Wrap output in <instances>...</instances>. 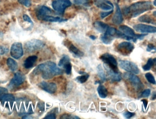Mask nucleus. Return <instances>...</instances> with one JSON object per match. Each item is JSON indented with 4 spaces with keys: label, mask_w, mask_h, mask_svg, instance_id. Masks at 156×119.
<instances>
[{
    "label": "nucleus",
    "mask_w": 156,
    "mask_h": 119,
    "mask_svg": "<svg viewBox=\"0 0 156 119\" xmlns=\"http://www.w3.org/2000/svg\"><path fill=\"white\" fill-rule=\"evenodd\" d=\"M63 73L64 70L59 68L56 64L52 61H47L40 64L33 71V73L35 75L41 73L42 77L45 80L50 79Z\"/></svg>",
    "instance_id": "f257e3e1"
},
{
    "label": "nucleus",
    "mask_w": 156,
    "mask_h": 119,
    "mask_svg": "<svg viewBox=\"0 0 156 119\" xmlns=\"http://www.w3.org/2000/svg\"><path fill=\"white\" fill-rule=\"evenodd\" d=\"M153 9V5L150 2H140L131 5L124 10L125 15L135 17L139 15Z\"/></svg>",
    "instance_id": "f03ea898"
},
{
    "label": "nucleus",
    "mask_w": 156,
    "mask_h": 119,
    "mask_svg": "<svg viewBox=\"0 0 156 119\" xmlns=\"http://www.w3.org/2000/svg\"><path fill=\"white\" fill-rule=\"evenodd\" d=\"M124 78L130 83L131 86L136 91H139L144 88V85L140 81V79L131 73H125L124 74Z\"/></svg>",
    "instance_id": "7ed1b4c3"
},
{
    "label": "nucleus",
    "mask_w": 156,
    "mask_h": 119,
    "mask_svg": "<svg viewBox=\"0 0 156 119\" xmlns=\"http://www.w3.org/2000/svg\"><path fill=\"white\" fill-rule=\"evenodd\" d=\"M119 66L121 68L129 73L138 74L139 69L136 65L132 61L127 60H119Z\"/></svg>",
    "instance_id": "20e7f679"
},
{
    "label": "nucleus",
    "mask_w": 156,
    "mask_h": 119,
    "mask_svg": "<svg viewBox=\"0 0 156 119\" xmlns=\"http://www.w3.org/2000/svg\"><path fill=\"white\" fill-rule=\"evenodd\" d=\"M135 47L133 44L130 42H121L116 46V51L121 55L124 56H128L131 54L134 50Z\"/></svg>",
    "instance_id": "39448f33"
},
{
    "label": "nucleus",
    "mask_w": 156,
    "mask_h": 119,
    "mask_svg": "<svg viewBox=\"0 0 156 119\" xmlns=\"http://www.w3.org/2000/svg\"><path fill=\"white\" fill-rule=\"evenodd\" d=\"M99 58L105 64L107 65L113 70L115 71H119L118 68V63L116 60L113 55L109 53H105L101 56Z\"/></svg>",
    "instance_id": "423d86ee"
},
{
    "label": "nucleus",
    "mask_w": 156,
    "mask_h": 119,
    "mask_svg": "<svg viewBox=\"0 0 156 119\" xmlns=\"http://www.w3.org/2000/svg\"><path fill=\"white\" fill-rule=\"evenodd\" d=\"M44 46V43L41 40L33 39L26 42L24 45V48L25 50L31 53L41 49Z\"/></svg>",
    "instance_id": "0eeeda50"
},
{
    "label": "nucleus",
    "mask_w": 156,
    "mask_h": 119,
    "mask_svg": "<svg viewBox=\"0 0 156 119\" xmlns=\"http://www.w3.org/2000/svg\"><path fill=\"white\" fill-rule=\"evenodd\" d=\"M72 5L70 0H54L52 5L55 11L63 13L67 7Z\"/></svg>",
    "instance_id": "6e6552de"
},
{
    "label": "nucleus",
    "mask_w": 156,
    "mask_h": 119,
    "mask_svg": "<svg viewBox=\"0 0 156 119\" xmlns=\"http://www.w3.org/2000/svg\"><path fill=\"white\" fill-rule=\"evenodd\" d=\"M10 54L12 57L16 59L20 58L23 55L22 44L20 42L14 43L12 45Z\"/></svg>",
    "instance_id": "1a4fd4ad"
},
{
    "label": "nucleus",
    "mask_w": 156,
    "mask_h": 119,
    "mask_svg": "<svg viewBox=\"0 0 156 119\" xmlns=\"http://www.w3.org/2000/svg\"><path fill=\"white\" fill-rule=\"evenodd\" d=\"M104 67L107 74L112 81H119L122 79L121 74L119 71H115L110 68L107 65L104 63Z\"/></svg>",
    "instance_id": "9d476101"
},
{
    "label": "nucleus",
    "mask_w": 156,
    "mask_h": 119,
    "mask_svg": "<svg viewBox=\"0 0 156 119\" xmlns=\"http://www.w3.org/2000/svg\"><path fill=\"white\" fill-rule=\"evenodd\" d=\"M25 80V77L24 74L20 72H16L11 81L9 84V87L12 88L14 87H18L22 84Z\"/></svg>",
    "instance_id": "9b49d317"
},
{
    "label": "nucleus",
    "mask_w": 156,
    "mask_h": 119,
    "mask_svg": "<svg viewBox=\"0 0 156 119\" xmlns=\"http://www.w3.org/2000/svg\"><path fill=\"white\" fill-rule=\"evenodd\" d=\"M134 28L137 32L142 33H155L156 32V27L152 26L138 24L135 25Z\"/></svg>",
    "instance_id": "f8f14e48"
},
{
    "label": "nucleus",
    "mask_w": 156,
    "mask_h": 119,
    "mask_svg": "<svg viewBox=\"0 0 156 119\" xmlns=\"http://www.w3.org/2000/svg\"><path fill=\"white\" fill-rule=\"evenodd\" d=\"M38 86L43 90L51 94H54L56 92L57 89V85L53 82H48L42 81L39 83Z\"/></svg>",
    "instance_id": "ddd939ff"
},
{
    "label": "nucleus",
    "mask_w": 156,
    "mask_h": 119,
    "mask_svg": "<svg viewBox=\"0 0 156 119\" xmlns=\"http://www.w3.org/2000/svg\"><path fill=\"white\" fill-rule=\"evenodd\" d=\"M95 5L102 10L106 11H110L114 8L113 5L108 0H94Z\"/></svg>",
    "instance_id": "4468645a"
},
{
    "label": "nucleus",
    "mask_w": 156,
    "mask_h": 119,
    "mask_svg": "<svg viewBox=\"0 0 156 119\" xmlns=\"http://www.w3.org/2000/svg\"><path fill=\"white\" fill-rule=\"evenodd\" d=\"M65 43L67 44V45H65L67 47L70 52L73 54V56L75 57L80 58L84 56L83 52H82L79 49L77 48L73 43L69 42V41H66Z\"/></svg>",
    "instance_id": "2eb2a0df"
},
{
    "label": "nucleus",
    "mask_w": 156,
    "mask_h": 119,
    "mask_svg": "<svg viewBox=\"0 0 156 119\" xmlns=\"http://www.w3.org/2000/svg\"><path fill=\"white\" fill-rule=\"evenodd\" d=\"M52 10L49 7L45 6H41L37 9L36 11L37 17L40 20H41L42 18L45 16L48 15L52 13Z\"/></svg>",
    "instance_id": "dca6fc26"
},
{
    "label": "nucleus",
    "mask_w": 156,
    "mask_h": 119,
    "mask_svg": "<svg viewBox=\"0 0 156 119\" xmlns=\"http://www.w3.org/2000/svg\"><path fill=\"white\" fill-rule=\"evenodd\" d=\"M119 31L128 36L133 37L135 39V42L137 41L136 39V34H135L134 30L126 25L120 26L119 27Z\"/></svg>",
    "instance_id": "f3484780"
},
{
    "label": "nucleus",
    "mask_w": 156,
    "mask_h": 119,
    "mask_svg": "<svg viewBox=\"0 0 156 119\" xmlns=\"http://www.w3.org/2000/svg\"><path fill=\"white\" fill-rule=\"evenodd\" d=\"M116 11L115 13L113 16L112 21L115 24L119 25L123 22V16H122L120 7L118 5H116Z\"/></svg>",
    "instance_id": "a211bd4d"
},
{
    "label": "nucleus",
    "mask_w": 156,
    "mask_h": 119,
    "mask_svg": "<svg viewBox=\"0 0 156 119\" xmlns=\"http://www.w3.org/2000/svg\"><path fill=\"white\" fill-rule=\"evenodd\" d=\"M94 27L98 32L104 34L106 31L109 26L104 22L101 21H96L94 23Z\"/></svg>",
    "instance_id": "6ab92c4d"
},
{
    "label": "nucleus",
    "mask_w": 156,
    "mask_h": 119,
    "mask_svg": "<svg viewBox=\"0 0 156 119\" xmlns=\"http://www.w3.org/2000/svg\"><path fill=\"white\" fill-rule=\"evenodd\" d=\"M38 59V57L36 56H30L27 58L24 62V67L25 68L29 69L32 67L34 65Z\"/></svg>",
    "instance_id": "aec40b11"
},
{
    "label": "nucleus",
    "mask_w": 156,
    "mask_h": 119,
    "mask_svg": "<svg viewBox=\"0 0 156 119\" xmlns=\"http://www.w3.org/2000/svg\"><path fill=\"white\" fill-rule=\"evenodd\" d=\"M42 20L50 22H66L67 19L61 18L59 16H51L47 15L44 16L41 19Z\"/></svg>",
    "instance_id": "412c9836"
},
{
    "label": "nucleus",
    "mask_w": 156,
    "mask_h": 119,
    "mask_svg": "<svg viewBox=\"0 0 156 119\" xmlns=\"http://www.w3.org/2000/svg\"><path fill=\"white\" fill-rule=\"evenodd\" d=\"M97 91L99 97L102 99H105L107 97L108 92L106 87L102 84H99L97 88Z\"/></svg>",
    "instance_id": "4be33fe9"
},
{
    "label": "nucleus",
    "mask_w": 156,
    "mask_h": 119,
    "mask_svg": "<svg viewBox=\"0 0 156 119\" xmlns=\"http://www.w3.org/2000/svg\"><path fill=\"white\" fill-rule=\"evenodd\" d=\"M7 63L8 67L12 71H15L18 69V63L13 59L9 58L7 60Z\"/></svg>",
    "instance_id": "5701e85b"
},
{
    "label": "nucleus",
    "mask_w": 156,
    "mask_h": 119,
    "mask_svg": "<svg viewBox=\"0 0 156 119\" xmlns=\"http://www.w3.org/2000/svg\"><path fill=\"white\" fill-rule=\"evenodd\" d=\"M97 73L98 75L99 76V78H100L101 81L103 82L106 81L107 80L105 73V70H104V69L102 67L101 64H99L98 66Z\"/></svg>",
    "instance_id": "b1692460"
},
{
    "label": "nucleus",
    "mask_w": 156,
    "mask_h": 119,
    "mask_svg": "<svg viewBox=\"0 0 156 119\" xmlns=\"http://www.w3.org/2000/svg\"><path fill=\"white\" fill-rule=\"evenodd\" d=\"M100 38L103 43L106 45H109L113 42V40L115 38L107 34H104L102 36H101Z\"/></svg>",
    "instance_id": "393cba45"
},
{
    "label": "nucleus",
    "mask_w": 156,
    "mask_h": 119,
    "mask_svg": "<svg viewBox=\"0 0 156 119\" xmlns=\"http://www.w3.org/2000/svg\"><path fill=\"white\" fill-rule=\"evenodd\" d=\"M138 20L139 21H140V22L155 24V22L153 20L152 17H151L150 16L147 15H144L140 16V17L139 18Z\"/></svg>",
    "instance_id": "a878e982"
},
{
    "label": "nucleus",
    "mask_w": 156,
    "mask_h": 119,
    "mask_svg": "<svg viewBox=\"0 0 156 119\" xmlns=\"http://www.w3.org/2000/svg\"><path fill=\"white\" fill-rule=\"evenodd\" d=\"M155 62H156V58L153 59L152 58L149 59L147 61V64L142 67L143 70L144 71H148V70H150Z\"/></svg>",
    "instance_id": "bb28decb"
},
{
    "label": "nucleus",
    "mask_w": 156,
    "mask_h": 119,
    "mask_svg": "<svg viewBox=\"0 0 156 119\" xmlns=\"http://www.w3.org/2000/svg\"><path fill=\"white\" fill-rule=\"evenodd\" d=\"M70 62V57L66 55H64L58 63V66L63 67L65 65Z\"/></svg>",
    "instance_id": "cd10ccee"
},
{
    "label": "nucleus",
    "mask_w": 156,
    "mask_h": 119,
    "mask_svg": "<svg viewBox=\"0 0 156 119\" xmlns=\"http://www.w3.org/2000/svg\"><path fill=\"white\" fill-rule=\"evenodd\" d=\"M15 100V97L12 94H7L4 95L2 98H1L0 101H1L2 102H13Z\"/></svg>",
    "instance_id": "c85d7f7f"
},
{
    "label": "nucleus",
    "mask_w": 156,
    "mask_h": 119,
    "mask_svg": "<svg viewBox=\"0 0 156 119\" xmlns=\"http://www.w3.org/2000/svg\"><path fill=\"white\" fill-rule=\"evenodd\" d=\"M89 77V74L87 73L85 74H83L82 76H78V77H76V80L79 83H83L87 80Z\"/></svg>",
    "instance_id": "c756f323"
},
{
    "label": "nucleus",
    "mask_w": 156,
    "mask_h": 119,
    "mask_svg": "<svg viewBox=\"0 0 156 119\" xmlns=\"http://www.w3.org/2000/svg\"><path fill=\"white\" fill-rule=\"evenodd\" d=\"M145 78L147 79V81L151 84H156V81L153 75L150 72H148L145 75Z\"/></svg>",
    "instance_id": "7c9ffc66"
},
{
    "label": "nucleus",
    "mask_w": 156,
    "mask_h": 119,
    "mask_svg": "<svg viewBox=\"0 0 156 119\" xmlns=\"http://www.w3.org/2000/svg\"><path fill=\"white\" fill-rule=\"evenodd\" d=\"M61 119H80L78 116H75L68 114H65L61 116Z\"/></svg>",
    "instance_id": "2f4dec72"
},
{
    "label": "nucleus",
    "mask_w": 156,
    "mask_h": 119,
    "mask_svg": "<svg viewBox=\"0 0 156 119\" xmlns=\"http://www.w3.org/2000/svg\"><path fill=\"white\" fill-rule=\"evenodd\" d=\"M63 68L64 69L65 72L67 75H70L72 73V65L71 64V62L66 64Z\"/></svg>",
    "instance_id": "473e14b6"
},
{
    "label": "nucleus",
    "mask_w": 156,
    "mask_h": 119,
    "mask_svg": "<svg viewBox=\"0 0 156 119\" xmlns=\"http://www.w3.org/2000/svg\"><path fill=\"white\" fill-rule=\"evenodd\" d=\"M150 93L151 90L150 89H145V90L142 92L140 97L147 98V97L149 96V95H150Z\"/></svg>",
    "instance_id": "72a5a7b5"
},
{
    "label": "nucleus",
    "mask_w": 156,
    "mask_h": 119,
    "mask_svg": "<svg viewBox=\"0 0 156 119\" xmlns=\"http://www.w3.org/2000/svg\"><path fill=\"white\" fill-rule=\"evenodd\" d=\"M8 93V89L3 87H0V100L4 95Z\"/></svg>",
    "instance_id": "f704fd0d"
},
{
    "label": "nucleus",
    "mask_w": 156,
    "mask_h": 119,
    "mask_svg": "<svg viewBox=\"0 0 156 119\" xmlns=\"http://www.w3.org/2000/svg\"><path fill=\"white\" fill-rule=\"evenodd\" d=\"M18 2L24 6L29 7L31 5L30 0H18Z\"/></svg>",
    "instance_id": "c9c22d12"
},
{
    "label": "nucleus",
    "mask_w": 156,
    "mask_h": 119,
    "mask_svg": "<svg viewBox=\"0 0 156 119\" xmlns=\"http://www.w3.org/2000/svg\"><path fill=\"white\" fill-rule=\"evenodd\" d=\"M135 114L134 113L126 111L123 113V115L125 116V118L127 119H129L132 118L135 115Z\"/></svg>",
    "instance_id": "e433bc0d"
},
{
    "label": "nucleus",
    "mask_w": 156,
    "mask_h": 119,
    "mask_svg": "<svg viewBox=\"0 0 156 119\" xmlns=\"http://www.w3.org/2000/svg\"><path fill=\"white\" fill-rule=\"evenodd\" d=\"M113 10H110V11H108V12H101L100 13V16H101L102 18H105V17H107L109 15L113 13Z\"/></svg>",
    "instance_id": "4c0bfd02"
},
{
    "label": "nucleus",
    "mask_w": 156,
    "mask_h": 119,
    "mask_svg": "<svg viewBox=\"0 0 156 119\" xmlns=\"http://www.w3.org/2000/svg\"><path fill=\"white\" fill-rule=\"evenodd\" d=\"M9 49L5 47L0 46V55H3L9 52Z\"/></svg>",
    "instance_id": "58836bf2"
},
{
    "label": "nucleus",
    "mask_w": 156,
    "mask_h": 119,
    "mask_svg": "<svg viewBox=\"0 0 156 119\" xmlns=\"http://www.w3.org/2000/svg\"><path fill=\"white\" fill-rule=\"evenodd\" d=\"M156 47H155V46L153 45L152 44H149L148 45H147V50L148 52H151V51H152V50H154V51H156Z\"/></svg>",
    "instance_id": "ea45409f"
},
{
    "label": "nucleus",
    "mask_w": 156,
    "mask_h": 119,
    "mask_svg": "<svg viewBox=\"0 0 156 119\" xmlns=\"http://www.w3.org/2000/svg\"><path fill=\"white\" fill-rule=\"evenodd\" d=\"M44 119H56V114L54 113L49 114L44 118Z\"/></svg>",
    "instance_id": "a19ab883"
},
{
    "label": "nucleus",
    "mask_w": 156,
    "mask_h": 119,
    "mask_svg": "<svg viewBox=\"0 0 156 119\" xmlns=\"http://www.w3.org/2000/svg\"><path fill=\"white\" fill-rule=\"evenodd\" d=\"M23 19L24 21L26 22H29V23H30L32 24H33V23L32 21L31 18H30V16L27 14H24L23 16Z\"/></svg>",
    "instance_id": "79ce46f5"
},
{
    "label": "nucleus",
    "mask_w": 156,
    "mask_h": 119,
    "mask_svg": "<svg viewBox=\"0 0 156 119\" xmlns=\"http://www.w3.org/2000/svg\"><path fill=\"white\" fill-rule=\"evenodd\" d=\"M88 0H74V3L76 5L83 4L86 3Z\"/></svg>",
    "instance_id": "37998d69"
},
{
    "label": "nucleus",
    "mask_w": 156,
    "mask_h": 119,
    "mask_svg": "<svg viewBox=\"0 0 156 119\" xmlns=\"http://www.w3.org/2000/svg\"><path fill=\"white\" fill-rule=\"evenodd\" d=\"M38 107L40 110L44 111V103H40L38 104Z\"/></svg>",
    "instance_id": "c03bdc74"
},
{
    "label": "nucleus",
    "mask_w": 156,
    "mask_h": 119,
    "mask_svg": "<svg viewBox=\"0 0 156 119\" xmlns=\"http://www.w3.org/2000/svg\"><path fill=\"white\" fill-rule=\"evenodd\" d=\"M141 101L143 103V105H144V108H145V109H146L147 108V106L148 105V101L147 99H143L141 100Z\"/></svg>",
    "instance_id": "a18cd8bd"
},
{
    "label": "nucleus",
    "mask_w": 156,
    "mask_h": 119,
    "mask_svg": "<svg viewBox=\"0 0 156 119\" xmlns=\"http://www.w3.org/2000/svg\"><path fill=\"white\" fill-rule=\"evenodd\" d=\"M156 92L154 91V92L152 93V95L151 96V99L152 100H154L156 99Z\"/></svg>",
    "instance_id": "49530a36"
},
{
    "label": "nucleus",
    "mask_w": 156,
    "mask_h": 119,
    "mask_svg": "<svg viewBox=\"0 0 156 119\" xmlns=\"http://www.w3.org/2000/svg\"><path fill=\"white\" fill-rule=\"evenodd\" d=\"M89 37H90V38H91V39H92V40H95L96 39V37L94 35H90V36H89Z\"/></svg>",
    "instance_id": "de8ad7c7"
},
{
    "label": "nucleus",
    "mask_w": 156,
    "mask_h": 119,
    "mask_svg": "<svg viewBox=\"0 0 156 119\" xmlns=\"http://www.w3.org/2000/svg\"><path fill=\"white\" fill-rule=\"evenodd\" d=\"M101 83H102V81H99L98 80L96 81H95V84H101Z\"/></svg>",
    "instance_id": "09e8293b"
},
{
    "label": "nucleus",
    "mask_w": 156,
    "mask_h": 119,
    "mask_svg": "<svg viewBox=\"0 0 156 119\" xmlns=\"http://www.w3.org/2000/svg\"><path fill=\"white\" fill-rule=\"evenodd\" d=\"M154 5H156V0H155L154 2Z\"/></svg>",
    "instance_id": "8fccbe9b"
}]
</instances>
